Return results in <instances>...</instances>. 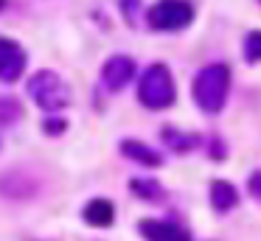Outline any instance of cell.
I'll list each match as a JSON object with an SVG mask.
<instances>
[{
	"mask_svg": "<svg viewBox=\"0 0 261 241\" xmlns=\"http://www.w3.org/2000/svg\"><path fill=\"white\" fill-rule=\"evenodd\" d=\"M227 90H230V67L225 62H211V65H205L194 76V84H191L194 101L208 115H216L225 106Z\"/></svg>",
	"mask_w": 261,
	"mask_h": 241,
	"instance_id": "cell-1",
	"label": "cell"
},
{
	"mask_svg": "<svg viewBox=\"0 0 261 241\" xmlns=\"http://www.w3.org/2000/svg\"><path fill=\"white\" fill-rule=\"evenodd\" d=\"M177 98V87L171 70L158 62V65H149L143 70L141 82H138V101H141L146 110H169Z\"/></svg>",
	"mask_w": 261,
	"mask_h": 241,
	"instance_id": "cell-2",
	"label": "cell"
},
{
	"mask_svg": "<svg viewBox=\"0 0 261 241\" xmlns=\"http://www.w3.org/2000/svg\"><path fill=\"white\" fill-rule=\"evenodd\" d=\"M29 95L37 101V106L45 112H59L70 104V87L57 70H37L29 78Z\"/></svg>",
	"mask_w": 261,
	"mask_h": 241,
	"instance_id": "cell-3",
	"label": "cell"
},
{
	"mask_svg": "<svg viewBox=\"0 0 261 241\" xmlns=\"http://www.w3.org/2000/svg\"><path fill=\"white\" fill-rule=\"evenodd\" d=\"M194 20L191 0H158L146 11V22L152 31H182Z\"/></svg>",
	"mask_w": 261,
	"mask_h": 241,
	"instance_id": "cell-4",
	"label": "cell"
},
{
	"mask_svg": "<svg viewBox=\"0 0 261 241\" xmlns=\"http://www.w3.org/2000/svg\"><path fill=\"white\" fill-rule=\"evenodd\" d=\"M25 50L12 37H0V82L14 84L25 70Z\"/></svg>",
	"mask_w": 261,
	"mask_h": 241,
	"instance_id": "cell-5",
	"label": "cell"
},
{
	"mask_svg": "<svg viewBox=\"0 0 261 241\" xmlns=\"http://www.w3.org/2000/svg\"><path fill=\"white\" fill-rule=\"evenodd\" d=\"M132 76H135V59L126 56V53L110 56L101 67V78L110 90H124L126 84L132 82Z\"/></svg>",
	"mask_w": 261,
	"mask_h": 241,
	"instance_id": "cell-6",
	"label": "cell"
},
{
	"mask_svg": "<svg viewBox=\"0 0 261 241\" xmlns=\"http://www.w3.org/2000/svg\"><path fill=\"white\" fill-rule=\"evenodd\" d=\"M138 230L146 241H191L188 230L180 227L177 222H169V219H143Z\"/></svg>",
	"mask_w": 261,
	"mask_h": 241,
	"instance_id": "cell-7",
	"label": "cell"
},
{
	"mask_svg": "<svg viewBox=\"0 0 261 241\" xmlns=\"http://www.w3.org/2000/svg\"><path fill=\"white\" fill-rule=\"evenodd\" d=\"M121 154L126 157V160L138 163V166L143 168H160L163 166V154H160L158 149H152L149 143H143V140H121Z\"/></svg>",
	"mask_w": 261,
	"mask_h": 241,
	"instance_id": "cell-8",
	"label": "cell"
},
{
	"mask_svg": "<svg viewBox=\"0 0 261 241\" xmlns=\"http://www.w3.org/2000/svg\"><path fill=\"white\" fill-rule=\"evenodd\" d=\"M239 205V191L227 179H214L211 182V207L216 213H230Z\"/></svg>",
	"mask_w": 261,
	"mask_h": 241,
	"instance_id": "cell-9",
	"label": "cell"
},
{
	"mask_svg": "<svg viewBox=\"0 0 261 241\" xmlns=\"http://www.w3.org/2000/svg\"><path fill=\"white\" fill-rule=\"evenodd\" d=\"M85 222L93 224V227H110L115 222V207L110 199H90L85 205Z\"/></svg>",
	"mask_w": 261,
	"mask_h": 241,
	"instance_id": "cell-10",
	"label": "cell"
},
{
	"mask_svg": "<svg viewBox=\"0 0 261 241\" xmlns=\"http://www.w3.org/2000/svg\"><path fill=\"white\" fill-rule=\"evenodd\" d=\"M160 138H163V143L169 146V149H174V151H194L199 143H202V138H199V135L182 132V129H174V126H163Z\"/></svg>",
	"mask_w": 261,
	"mask_h": 241,
	"instance_id": "cell-11",
	"label": "cell"
},
{
	"mask_svg": "<svg viewBox=\"0 0 261 241\" xmlns=\"http://www.w3.org/2000/svg\"><path fill=\"white\" fill-rule=\"evenodd\" d=\"M129 191L135 196H141V199H146V202H160L166 196L163 185H160L158 179H132Z\"/></svg>",
	"mask_w": 261,
	"mask_h": 241,
	"instance_id": "cell-12",
	"label": "cell"
},
{
	"mask_svg": "<svg viewBox=\"0 0 261 241\" xmlns=\"http://www.w3.org/2000/svg\"><path fill=\"white\" fill-rule=\"evenodd\" d=\"M242 53H244V59H247V62L258 65V62H261V31H247L244 45H242Z\"/></svg>",
	"mask_w": 261,
	"mask_h": 241,
	"instance_id": "cell-13",
	"label": "cell"
},
{
	"mask_svg": "<svg viewBox=\"0 0 261 241\" xmlns=\"http://www.w3.org/2000/svg\"><path fill=\"white\" fill-rule=\"evenodd\" d=\"M20 118V104L9 95H0V126H9Z\"/></svg>",
	"mask_w": 261,
	"mask_h": 241,
	"instance_id": "cell-14",
	"label": "cell"
},
{
	"mask_svg": "<svg viewBox=\"0 0 261 241\" xmlns=\"http://www.w3.org/2000/svg\"><path fill=\"white\" fill-rule=\"evenodd\" d=\"M65 129H68V121H65V118L48 115L45 121H42V132H45V135H62Z\"/></svg>",
	"mask_w": 261,
	"mask_h": 241,
	"instance_id": "cell-15",
	"label": "cell"
},
{
	"mask_svg": "<svg viewBox=\"0 0 261 241\" xmlns=\"http://www.w3.org/2000/svg\"><path fill=\"white\" fill-rule=\"evenodd\" d=\"M247 191L250 196H255V199H261V171H253L247 179Z\"/></svg>",
	"mask_w": 261,
	"mask_h": 241,
	"instance_id": "cell-16",
	"label": "cell"
},
{
	"mask_svg": "<svg viewBox=\"0 0 261 241\" xmlns=\"http://www.w3.org/2000/svg\"><path fill=\"white\" fill-rule=\"evenodd\" d=\"M3 6H6V0H0V9H3Z\"/></svg>",
	"mask_w": 261,
	"mask_h": 241,
	"instance_id": "cell-17",
	"label": "cell"
},
{
	"mask_svg": "<svg viewBox=\"0 0 261 241\" xmlns=\"http://www.w3.org/2000/svg\"><path fill=\"white\" fill-rule=\"evenodd\" d=\"M258 3H261V0H258Z\"/></svg>",
	"mask_w": 261,
	"mask_h": 241,
	"instance_id": "cell-18",
	"label": "cell"
}]
</instances>
